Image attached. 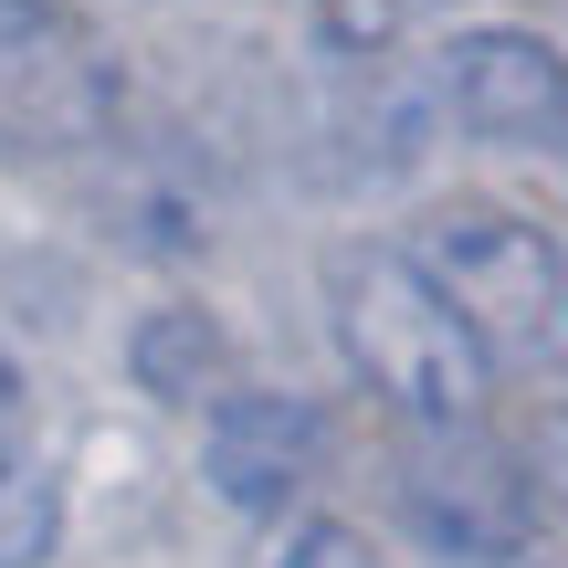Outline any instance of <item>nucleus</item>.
Returning <instances> with one entry per match:
<instances>
[{"instance_id":"obj_1","label":"nucleus","mask_w":568,"mask_h":568,"mask_svg":"<svg viewBox=\"0 0 568 568\" xmlns=\"http://www.w3.org/2000/svg\"><path fill=\"white\" fill-rule=\"evenodd\" d=\"M326 316H337V347L410 432H464L485 410L495 347L464 326V305L422 274V253L400 243H347L326 264Z\"/></svg>"},{"instance_id":"obj_2","label":"nucleus","mask_w":568,"mask_h":568,"mask_svg":"<svg viewBox=\"0 0 568 568\" xmlns=\"http://www.w3.org/2000/svg\"><path fill=\"white\" fill-rule=\"evenodd\" d=\"M422 274L464 305V326L495 347V358H537L558 347V305H568V253L516 211H432L422 222Z\"/></svg>"},{"instance_id":"obj_3","label":"nucleus","mask_w":568,"mask_h":568,"mask_svg":"<svg viewBox=\"0 0 568 568\" xmlns=\"http://www.w3.org/2000/svg\"><path fill=\"white\" fill-rule=\"evenodd\" d=\"M527 464L485 432H410L400 453V527L422 537L432 558L453 568H495V558H527Z\"/></svg>"},{"instance_id":"obj_4","label":"nucleus","mask_w":568,"mask_h":568,"mask_svg":"<svg viewBox=\"0 0 568 568\" xmlns=\"http://www.w3.org/2000/svg\"><path fill=\"white\" fill-rule=\"evenodd\" d=\"M443 105L485 148H568V53L548 32H516V21L453 32L443 42Z\"/></svg>"},{"instance_id":"obj_5","label":"nucleus","mask_w":568,"mask_h":568,"mask_svg":"<svg viewBox=\"0 0 568 568\" xmlns=\"http://www.w3.org/2000/svg\"><path fill=\"white\" fill-rule=\"evenodd\" d=\"M116 105L105 84V53L42 0H11L0 11V138L11 148H84Z\"/></svg>"},{"instance_id":"obj_6","label":"nucleus","mask_w":568,"mask_h":568,"mask_svg":"<svg viewBox=\"0 0 568 568\" xmlns=\"http://www.w3.org/2000/svg\"><path fill=\"white\" fill-rule=\"evenodd\" d=\"M201 474L232 516H284L316 474V410L284 400V389H222L211 400V432H201Z\"/></svg>"},{"instance_id":"obj_7","label":"nucleus","mask_w":568,"mask_h":568,"mask_svg":"<svg viewBox=\"0 0 568 568\" xmlns=\"http://www.w3.org/2000/svg\"><path fill=\"white\" fill-rule=\"evenodd\" d=\"M42 548H53V474L11 464L0 474V568H32Z\"/></svg>"},{"instance_id":"obj_8","label":"nucleus","mask_w":568,"mask_h":568,"mask_svg":"<svg viewBox=\"0 0 568 568\" xmlns=\"http://www.w3.org/2000/svg\"><path fill=\"white\" fill-rule=\"evenodd\" d=\"M274 568H379V548H368L358 527H337V516H305V527L274 548Z\"/></svg>"},{"instance_id":"obj_9","label":"nucleus","mask_w":568,"mask_h":568,"mask_svg":"<svg viewBox=\"0 0 568 568\" xmlns=\"http://www.w3.org/2000/svg\"><path fill=\"white\" fill-rule=\"evenodd\" d=\"M527 485L568 516V410H548V422H537V443H527Z\"/></svg>"},{"instance_id":"obj_10","label":"nucleus","mask_w":568,"mask_h":568,"mask_svg":"<svg viewBox=\"0 0 568 568\" xmlns=\"http://www.w3.org/2000/svg\"><path fill=\"white\" fill-rule=\"evenodd\" d=\"M11 464H32V389H21L11 347H0V474Z\"/></svg>"},{"instance_id":"obj_11","label":"nucleus","mask_w":568,"mask_h":568,"mask_svg":"<svg viewBox=\"0 0 568 568\" xmlns=\"http://www.w3.org/2000/svg\"><path fill=\"white\" fill-rule=\"evenodd\" d=\"M410 11H443V0H368V21H410Z\"/></svg>"},{"instance_id":"obj_12","label":"nucleus","mask_w":568,"mask_h":568,"mask_svg":"<svg viewBox=\"0 0 568 568\" xmlns=\"http://www.w3.org/2000/svg\"><path fill=\"white\" fill-rule=\"evenodd\" d=\"M558 347H568V305H558Z\"/></svg>"},{"instance_id":"obj_13","label":"nucleus","mask_w":568,"mask_h":568,"mask_svg":"<svg viewBox=\"0 0 568 568\" xmlns=\"http://www.w3.org/2000/svg\"><path fill=\"white\" fill-rule=\"evenodd\" d=\"M495 568H527V558H495Z\"/></svg>"},{"instance_id":"obj_14","label":"nucleus","mask_w":568,"mask_h":568,"mask_svg":"<svg viewBox=\"0 0 568 568\" xmlns=\"http://www.w3.org/2000/svg\"><path fill=\"white\" fill-rule=\"evenodd\" d=\"M0 11H11V0H0Z\"/></svg>"}]
</instances>
